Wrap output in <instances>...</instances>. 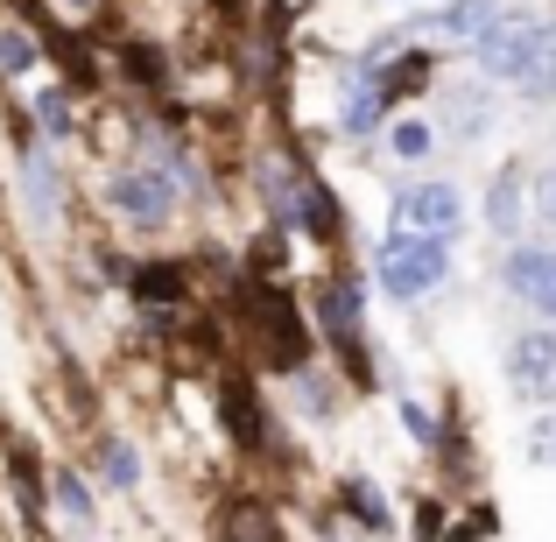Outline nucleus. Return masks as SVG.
Masks as SVG:
<instances>
[{"label":"nucleus","instance_id":"1","mask_svg":"<svg viewBox=\"0 0 556 542\" xmlns=\"http://www.w3.org/2000/svg\"><path fill=\"white\" fill-rule=\"evenodd\" d=\"M444 275H451V247L444 240H422V232H402V226H394L388 240L374 247V282H380V297H394V303L430 297Z\"/></svg>","mask_w":556,"mask_h":542},{"label":"nucleus","instance_id":"2","mask_svg":"<svg viewBox=\"0 0 556 542\" xmlns=\"http://www.w3.org/2000/svg\"><path fill=\"white\" fill-rule=\"evenodd\" d=\"M106 204L127 218V226H169L184 204V177L163 163H127L106 177Z\"/></svg>","mask_w":556,"mask_h":542},{"label":"nucleus","instance_id":"3","mask_svg":"<svg viewBox=\"0 0 556 542\" xmlns=\"http://www.w3.org/2000/svg\"><path fill=\"white\" fill-rule=\"evenodd\" d=\"M472 71L486 85H529L535 71V14H493V28L472 42Z\"/></svg>","mask_w":556,"mask_h":542},{"label":"nucleus","instance_id":"4","mask_svg":"<svg viewBox=\"0 0 556 542\" xmlns=\"http://www.w3.org/2000/svg\"><path fill=\"white\" fill-rule=\"evenodd\" d=\"M394 226L402 232H422V240H458L465 232V190L451 177H422V184H402L394 190Z\"/></svg>","mask_w":556,"mask_h":542},{"label":"nucleus","instance_id":"5","mask_svg":"<svg viewBox=\"0 0 556 542\" xmlns=\"http://www.w3.org/2000/svg\"><path fill=\"white\" fill-rule=\"evenodd\" d=\"M535 226V169L529 163H501L486 184V232L493 240H521Z\"/></svg>","mask_w":556,"mask_h":542},{"label":"nucleus","instance_id":"6","mask_svg":"<svg viewBox=\"0 0 556 542\" xmlns=\"http://www.w3.org/2000/svg\"><path fill=\"white\" fill-rule=\"evenodd\" d=\"M507 380H515L521 402H556V331H515L507 339Z\"/></svg>","mask_w":556,"mask_h":542},{"label":"nucleus","instance_id":"7","mask_svg":"<svg viewBox=\"0 0 556 542\" xmlns=\"http://www.w3.org/2000/svg\"><path fill=\"white\" fill-rule=\"evenodd\" d=\"M501 289L521 297L543 325H556V247H515L501 268Z\"/></svg>","mask_w":556,"mask_h":542},{"label":"nucleus","instance_id":"8","mask_svg":"<svg viewBox=\"0 0 556 542\" xmlns=\"http://www.w3.org/2000/svg\"><path fill=\"white\" fill-rule=\"evenodd\" d=\"M493 14H501V0H444V8L416 14L402 36H444V42H465V50H472V42L493 28ZM402 36H388L394 50H402Z\"/></svg>","mask_w":556,"mask_h":542},{"label":"nucleus","instance_id":"9","mask_svg":"<svg viewBox=\"0 0 556 542\" xmlns=\"http://www.w3.org/2000/svg\"><path fill=\"white\" fill-rule=\"evenodd\" d=\"M479 85H486V78H479ZM479 85H465V92H444V113H437V127H444L451 141H479V135L493 127V113H501L486 92H479Z\"/></svg>","mask_w":556,"mask_h":542},{"label":"nucleus","instance_id":"10","mask_svg":"<svg viewBox=\"0 0 556 542\" xmlns=\"http://www.w3.org/2000/svg\"><path fill=\"white\" fill-rule=\"evenodd\" d=\"M22 198H28V212H36L42 226L56 218V163H50V149L22 155Z\"/></svg>","mask_w":556,"mask_h":542},{"label":"nucleus","instance_id":"11","mask_svg":"<svg viewBox=\"0 0 556 542\" xmlns=\"http://www.w3.org/2000/svg\"><path fill=\"white\" fill-rule=\"evenodd\" d=\"M317 311H325L331 339H359V289L345 282V275H331V282H325V303H317Z\"/></svg>","mask_w":556,"mask_h":542},{"label":"nucleus","instance_id":"12","mask_svg":"<svg viewBox=\"0 0 556 542\" xmlns=\"http://www.w3.org/2000/svg\"><path fill=\"white\" fill-rule=\"evenodd\" d=\"M56 515H64L71 529H92V487H85L78 472H56Z\"/></svg>","mask_w":556,"mask_h":542},{"label":"nucleus","instance_id":"13","mask_svg":"<svg viewBox=\"0 0 556 542\" xmlns=\"http://www.w3.org/2000/svg\"><path fill=\"white\" fill-rule=\"evenodd\" d=\"M388 149L402 155V163H422V155L437 149V127L430 121H394V135H388Z\"/></svg>","mask_w":556,"mask_h":542},{"label":"nucleus","instance_id":"14","mask_svg":"<svg viewBox=\"0 0 556 542\" xmlns=\"http://www.w3.org/2000/svg\"><path fill=\"white\" fill-rule=\"evenodd\" d=\"M0 71H8V78H28V71H36V36H28V28H0Z\"/></svg>","mask_w":556,"mask_h":542},{"label":"nucleus","instance_id":"15","mask_svg":"<svg viewBox=\"0 0 556 542\" xmlns=\"http://www.w3.org/2000/svg\"><path fill=\"white\" fill-rule=\"evenodd\" d=\"M556 92V14L549 22H535V71H529V92Z\"/></svg>","mask_w":556,"mask_h":542},{"label":"nucleus","instance_id":"16","mask_svg":"<svg viewBox=\"0 0 556 542\" xmlns=\"http://www.w3.org/2000/svg\"><path fill=\"white\" fill-rule=\"evenodd\" d=\"M345 507H353L367 529H388V493H380L374 479H353V487H345Z\"/></svg>","mask_w":556,"mask_h":542},{"label":"nucleus","instance_id":"17","mask_svg":"<svg viewBox=\"0 0 556 542\" xmlns=\"http://www.w3.org/2000/svg\"><path fill=\"white\" fill-rule=\"evenodd\" d=\"M36 127H42L50 141H64V135H71V99H64V92H36Z\"/></svg>","mask_w":556,"mask_h":542},{"label":"nucleus","instance_id":"18","mask_svg":"<svg viewBox=\"0 0 556 542\" xmlns=\"http://www.w3.org/2000/svg\"><path fill=\"white\" fill-rule=\"evenodd\" d=\"M106 479H113V487H135V479H141L135 444H106Z\"/></svg>","mask_w":556,"mask_h":542},{"label":"nucleus","instance_id":"19","mask_svg":"<svg viewBox=\"0 0 556 542\" xmlns=\"http://www.w3.org/2000/svg\"><path fill=\"white\" fill-rule=\"evenodd\" d=\"M529 458H535V465H556V416H543V423L529 430Z\"/></svg>","mask_w":556,"mask_h":542},{"label":"nucleus","instance_id":"20","mask_svg":"<svg viewBox=\"0 0 556 542\" xmlns=\"http://www.w3.org/2000/svg\"><path fill=\"white\" fill-rule=\"evenodd\" d=\"M402 423H408V437H416V444H437V423L422 416V408L408 402V394H402Z\"/></svg>","mask_w":556,"mask_h":542}]
</instances>
